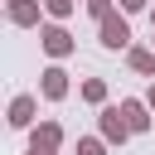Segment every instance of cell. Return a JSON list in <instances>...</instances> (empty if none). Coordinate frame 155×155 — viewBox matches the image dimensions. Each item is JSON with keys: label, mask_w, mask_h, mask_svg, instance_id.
<instances>
[{"label": "cell", "mask_w": 155, "mask_h": 155, "mask_svg": "<svg viewBox=\"0 0 155 155\" xmlns=\"http://www.w3.org/2000/svg\"><path fill=\"white\" fill-rule=\"evenodd\" d=\"M97 44L102 48H131V24H126V15H111V19H102L97 24Z\"/></svg>", "instance_id": "1"}, {"label": "cell", "mask_w": 155, "mask_h": 155, "mask_svg": "<svg viewBox=\"0 0 155 155\" xmlns=\"http://www.w3.org/2000/svg\"><path fill=\"white\" fill-rule=\"evenodd\" d=\"M39 44H44V53H48L53 63H58V58H68V53L78 48V44H73V34H68L63 24H44V29H39Z\"/></svg>", "instance_id": "2"}, {"label": "cell", "mask_w": 155, "mask_h": 155, "mask_svg": "<svg viewBox=\"0 0 155 155\" xmlns=\"http://www.w3.org/2000/svg\"><path fill=\"white\" fill-rule=\"evenodd\" d=\"M97 126H102V140H107V145H121L126 136H136V131L126 126L121 107H102V111H97Z\"/></svg>", "instance_id": "3"}, {"label": "cell", "mask_w": 155, "mask_h": 155, "mask_svg": "<svg viewBox=\"0 0 155 155\" xmlns=\"http://www.w3.org/2000/svg\"><path fill=\"white\" fill-rule=\"evenodd\" d=\"M39 92H44L48 102H63V97H68V73H63L58 63H48V68L39 73Z\"/></svg>", "instance_id": "4"}, {"label": "cell", "mask_w": 155, "mask_h": 155, "mask_svg": "<svg viewBox=\"0 0 155 155\" xmlns=\"http://www.w3.org/2000/svg\"><path fill=\"white\" fill-rule=\"evenodd\" d=\"M121 116H126V126H131L136 136L155 126V116H150V107H145V97H126V102H121Z\"/></svg>", "instance_id": "5"}, {"label": "cell", "mask_w": 155, "mask_h": 155, "mask_svg": "<svg viewBox=\"0 0 155 155\" xmlns=\"http://www.w3.org/2000/svg\"><path fill=\"white\" fill-rule=\"evenodd\" d=\"M39 10H44V0H10L5 5V15H10L15 29H34L39 24Z\"/></svg>", "instance_id": "6"}, {"label": "cell", "mask_w": 155, "mask_h": 155, "mask_svg": "<svg viewBox=\"0 0 155 155\" xmlns=\"http://www.w3.org/2000/svg\"><path fill=\"white\" fill-rule=\"evenodd\" d=\"M34 111H39V97H29V92H19V97L10 102V126H15V131H24V126H34Z\"/></svg>", "instance_id": "7"}, {"label": "cell", "mask_w": 155, "mask_h": 155, "mask_svg": "<svg viewBox=\"0 0 155 155\" xmlns=\"http://www.w3.org/2000/svg\"><path fill=\"white\" fill-rule=\"evenodd\" d=\"M29 145L58 150V145H63V126H58V121H39V126H34V136H29Z\"/></svg>", "instance_id": "8"}, {"label": "cell", "mask_w": 155, "mask_h": 155, "mask_svg": "<svg viewBox=\"0 0 155 155\" xmlns=\"http://www.w3.org/2000/svg\"><path fill=\"white\" fill-rule=\"evenodd\" d=\"M126 63H131V73H140V78H155V48H140V44H131V48H126Z\"/></svg>", "instance_id": "9"}, {"label": "cell", "mask_w": 155, "mask_h": 155, "mask_svg": "<svg viewBox=\"0 0 155 155\" xmlns=\"http://www.w3.org/2000/svg\"><path fill=\"white\" fill-rule=\"evenodd\" d=\"M82 102L107 107V82H102V78H87V82H82Z\"/></svg>", "instance_id": "10"}, {"label": "cell", "mask_w": 155, "mask_h": 155, "mask_svg": "<svg viewBox=\"0 0 155 155\" xmlns=\"http://www.w3.org/2000/svg\"><path fill=\"white\" fill-rule=\"evenodd\" d=\"M73 5H78V0H44V15L58 24V19H68V15H73Z\"/></svg>", "instance_id": "11"}, {"label": "cell", "mask_w": 155, "mask_h": 155, "mask_svg": "<svg viewBox=\"0 0 155 155\" xmlns=\"http://www.w3.org/2000/svg\"><path fill=\"white\" fill-rule=\"evenodd\" d=\"M78 155H107V140L102 136H78Z\"/></svg>", "instance_id": "12"}, {"label": "cell", "mask_w": 155, "mask_h": 155, "mask_svg": "<svg viewBox=\"0 0 155 155\" xmlns=\"http://www.w3.org/2000/svg\"><path fill=\"white\" fill-rule=\"evenodd\" d=\"M82 5H87V15H92V19H97V24H102V19H111V15H116V10H111V0H82Z\"/></svg>", "instance_id": "13"}, {"label": "cell", "mask_w": 155, "mask_h": 155, "mask_svg": "<svg viewBox=\"0 0 155 155\" xmlns=\"http://www.w3.org/2000/svg\"><path fill=\"white\" fill-rule=\"evenodd\" d=\"M121 5V15H136V10H145V0H116Z\"/></svg>", "instance_id": "14"}, {"label": "cell", "mask_w": 155, "mask_h": 155, "mask_svg": "<svg viewBox=\"0 0 155 155\" xmlns=\"http://www.w3.org/2000/svg\"><path fill=\"white\" fill-rule=\"evenodd\" d=\"M24 155H58V150H44V145H29Z\"/></svg>", "instance_id": "15"}, {"label": "cell", "mask_w": 155, "mask_h": 155, "mask_svg": "<svg viewBox=\"0 0 155 155\" xmlns=\"http://www.w3.org/2000/svg\"><path fill=\"white\" fill-rule=\"evenodd\" d=\"M145 107H150V116H155V87H150V92H145Z\"/></svg>", "instance_id": "16"}]
</instances>
